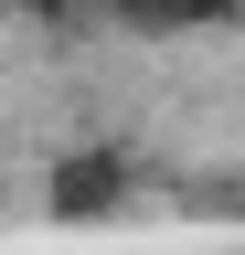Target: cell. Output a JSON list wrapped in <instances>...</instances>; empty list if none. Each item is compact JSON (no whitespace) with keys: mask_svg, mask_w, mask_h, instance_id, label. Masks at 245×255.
<instances>
[{"mask_svg":"<svg viewBox=\"0 0 245 255\" xmlns=\"http://www.w3.org/2000/svg\"><path fill=\"white\" fill-rule=\"evenodd\" d=\"M117 202H128V159H117V149H75V159H53V191H43L53 223H107Z\"/></svg>","mask_w":245,"mask_h":255,"instance_id":"obj_1","label":"cell"},{"mask_svg":"<svg viewBox=\"0 0 245 255\" xmlns=\"http://www.w3.org/2000/svg\"><path fill=\"white\" fill-rule=\"evenodd\" d=\"M96 11L128 32H224V21H245V0H96Z\"/></svg>","mask_w":245,"mask_h":255,"instance_id":"obj_2","label":"cell"}]
</instances>
